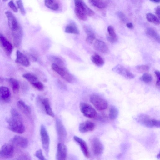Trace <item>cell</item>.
Segmentation results:
<instances>
[{"label":"cell","mask_w":160,"mask_h":160,"mask_svg":"<svg viewBox=\"0 0 160 160\" xmlns=\"http://www.w3.org/2000/svg\"><path fill=\"white\" fill-rule=\"evenodd\" d=\"M74 11L76 16L80 20L85 21L87 16L94 15L95 12L90 8L83 0H74Z\"/></svg>","instance_id":"1"},{"label":"cell","mask_w":160,"mask_h":160,"mask_svg":"<svg viewBox=\"0 0 160 160\" xmlns=\"http://www.w3.org/2000/svg\"><path fill=\"white\" fill-rule=\"evenodd\" d=\"M8 123V128L11 131L18 134H22L25 130V127L22 123V118L10 117L6 119Z\"/></svg>","instance_id":"2"},{"label":"cell","mask_w":160,"mask_h":160,"mask_svg":"<svg viewBox=\"0 0 160 160\" xmlns=\"http://www.w3.org/2000/svg\"><path fill=\"white\" fill-rule=\"evenodd\" d=\"M137 120L140 124L148 127H159L160 122L159 120L151 118L145 114H141L137 118Z\"/></svg>","instance_id":"3"},{"label":"cell","mask_w":160,"mask_h":160,"mask_svg":"<svg viewBox=\"0 0 160 160\" xmlns=\"http://www.w3.org/2000/svg\"><path fill=\"white\" fill-rule=\"evenodd\" d=\"M51 68L54 71L68 82H71L73 81L74 79L73 76L63 66L52 63Z\"/></svg>","instance_id":"4"},{"label":"cell","mask_w":160,"mask_h":160,"mask_svg":"<svg viewBox=\"0 0 160 160\" xmlns=\"http://www.w3.org/2000/svg\"><path fill=\"white\" fill-rule=\"evenodd\" d=\"M90 101L94 107L98 110H103L106 109L108 107L107 102L98 95H92L90 97Z\"/></svg>","instance_id":"5"},{"label":"cell","mask_w":160,"mask_h":160,"mask_svg":"<svg viewBox=\"0 0 160 160\" xmlns=\"http://www.w3.org/2000/svg\"><path fill=\"white\" fill-rule=\"evenodd\" d=\"M40 134L42 148L48 154L49 150L50 138L46 128L44 125L41 126Z\"/></svg>","instance_id":"6"},{"label":"cell","mask_w":160,"mask_h":160,"mask_svg":"<svg viewBox=\"0 0 160 160\" xmlns=\"http://www.w3.org/2000/svg\"><path fill=\"white\" fill-rule=\"evenodd\" d=\"M80 109L81 112L86 117L93 118L97 114V112L91 105L87 103L82 102L80 104Z\"/></svg>","instance_id":"7"},{"label":"cell","mask_w":160,"mask_h":160,"mask_svg":"<svg viewBox=\"0 0 160 160\" xmlns=\"http://www.w3.org/2000/svg\"><path fill=\"white\" fill-rule=\"evenodd\" d=\"M14 152V147L10 143L3 145L0 149V158H8L12 157Z\"/></svg>","instance_id":"8"},{"label":"cell","mask_w":160,"mask_h":160,"mask_svg":"<svg viewBox=\"0 0 160 160\" xmlns=\"http://www.w3.org/2000/svg\"><path fill=\"white\" fill-rule=\"evenodd\" d=\"M91 143L94 154L96 156L101 155L103 152L104 147L100 140L97 137H94L91 139Z\"/></svg>","instance_id":"9"},{"label":"cell","mask_w":160,"mask_h":160,"mask_svg":"<svg viewBox=\"0 0 160 160\" xmlns=\"http://www.w3.org/2000/svg\"><path fill=\"white\" fill-rule=\"evenodd\" d=\"M114 72L122 76L127 79L133 78L134 75L122 65L118 64L112 68Z\"/></svg>","instance_id":"10"},{"label":"cell","mask_w":160,"mask_h":160,"mask_svg":"<svg viewBox=\"0 0 160 160\" xmlns=\"http://www.w3.org/2000/svg\"><path fill=\"white\" fill-rule=\"evenodd\" d=\"M0 46L7 55L9 56L12 51V46L10 42L2 34L0 33Z\"/></svg>","instance_id":"11"},{"label":"cell","mask_w":160,"mask_h":160,"mask_svg":"<svg viewBox=\"0 0 160 160\" xmlns=\"http://www.w3.org/2000/svg\"><path fill=\"white\" fill-rule=\"evenodd\" d=\"M10 143L22 148H26L28 144V140L24 137L16 135L10 140Z\"/></svg>","instance_id":"12"},{"label":"cell","mask_w":160,"mask_h":160,"mask_svg":"<svg viewBox=\"0 0 160 160\" xmlns=\"http://www.w3.org/2000/svg\"><path fill=\"white\" fill-rule=\"evenodd\" d=\"M12 39L14 45L18 47L20 45L22 39L23 31L21 26L11 31Z\"/></svg>","instance_id":"13"},{"label":"cell","mask_w":160,"mask_h":160,"mask_svg":"<svg viewBox=\"0 0 160 160\" xmlns=\"http://www.w3.org/2000/svg\"><path fill=\"white\" fill-rule=\"evenodd\" d=\"M5 14L8 19V25L11 31L15 29L20 26L15 16L11 12L7 11L5 12Z\"/></svg>","instance_id":"14"},{"label":"cell","mask_w":160,"mask_h":160,"mask_svg":"<svg viewBox=\"0 0 160 160\" xmlns=\"http://www.w3.org/2000/svg\"><path fill=\"white\" fill-rule=\"evenodd\" d=\"M55 126L59 139L60 140H64L66 137L67 132L63 124L59 119H56Z\"/></svg>","instance_id":"15"},{"label":"cell","mask_w":160,"mask_h":160,"mask_svg":"<svg viewBox=\"0 0 160 160\" xmlns=\"http://www.w3.org/2000/svg\"><path fill=\"white\" fill-rule=\"evenodd\" d=\"M67 155V149L66 146L61 143H58L57 145L56 155V159L64 160L66 159Z\"/></svg>","instance_id":"16"},{"label":"cell","mask_w":160,"mask_h":160,"mask_svg":"<svg viewBox=\"0 0 160 160\" xmlns=\"http://www.w3.org/2000/svg\"><path fill=\"white\" fill-rule=\"evenodd\" d=\"M11 93L9 89L7 87L2 86L0 87V102L4 103L9 102Z\"/></svg>","instance_id":"17"},{"label":"cell","mask_w":160,"mask_h":160,"mask_svg":"<svg viewBox=\"0 0 160 160\" xmlns=\"http://www.w3.org/2000/svg\"><path fill=\"white\" fill-rule=\"evenodd\" d=\"M15 62L24 67H28L30 65V62L28 57L19 50H17L16 52Z\"/></svg>","instance_id":"18"},{"label":"cell","mask_w":160,"mask_h":160,"mask_svg":"<svg viewBox=\"0 0 160 160\" xmlns=\"http://www.w3.org/2000/svg\"><path fill=\"white\" fill-rule=\"evenodd\" d=\"M73 138L74 140L79 144L84 155L86 157L89 158L90 155V153L85 141L80 137L76 136L74 137Z\"/></svg>","instance_id":"19"},{"label":"cell","mask_w":160,"mask_h":160,"mask_svg":"<svg viewBox=\"0 0 160 160\" xmlns=\"http://www.w3.org/2000/svg\"><path fill=\"white\" fill-rule=\"evenodd\" d=\"M95 127L94 124L90 121H86L81 123L79 127V130L82 133L93 131Z\"/></svg>","instance_id":"20"},{"label":"cell","mask_w":160,"mask_h":160,"mask_svg":"<svg viewBox=\"0 0 160 160\" xmlns=\"http://www.w3.org/2000/svg\"><path fill=\"white\" fill-rule=\"evenodd\" d=\"M94 48L99 52L102 53H106L108 48L106 43L103 41L97 39L94 43Z\"/></svg>","instance_id":"21"},{"label":"cell","mask_w":160,"mask_h":160,"mask_svg":"<svg viewBox=\"0 0 160 160\" xmlns=\"http://www.w3.org/2000/svg\"><path fill=\"white\" fill-rule=\"evenodd\" d=\"M38 99L40 101L46 113L51 117H54V114L51 107L48 99L46 98H39Z\"/></svg>","instance_id":"22"},{"label":"cell","mask_w":160,"mask_h":160,"mask_svg":"<svg viewBox=\"0 0 160 160\" xmlns=\"http://www.w3.org/2000/svg\"><path fill=\"white\" fill-rule=\"evenodd\" d=\"M92 6L99 9L106 8L109 3V0H88Z\"/></svg>","instance_id":"23"},{"label":"cell","mask_w":160,"mask_h":160,"mask_svg":"<svg viewBox=\"0 0 160 160\" xmlns=\"http://www.w3.org/2000/svg\"><path fill=\"white\" fill-rule=\"evenodd\" d=\"M107 31L108 33V36L107 37L108 40L111 43L115 42L118 38L114 28L111 26H109L108 27Z\"/></svg>","instance_id":"24"},{"label":"cell","mask_w":160,"mask_h":160,"mask_svg":"<svg viewBox=\"0 0 160 160\" xmlns=\"http://www.w3.org/2000/svg\"><path fill=\"white\" fill-rule=\"evenodd\" d=\"M17 106L23 112L26 114H30L31 109L29 106L27 105L24 101L20 100L17 102Z\"/></svg>","instance_id":"25"},{"label":"cell","mask_w":160,"mask_h":160,"mask_svg":"<svg viewBox=\"0 0 160 160\" xmlns=\"http://www.w3.org/2000/svg\"><path fill=\"white\" fill-rule=\"evenodd\" d=\"M146 33L148 36L159 43L160 42V36L155 30L151 28H148L146 29Z\"/></svg>","instance_id":"26"},{"label":"cell","mask_w":160,"mask_h":160,"mask_svg":"<svg viewBox=\"0 0 160 160\" xmlns=\"http://www.w3.org/2000/svg\"><path fill=\"white\" fill-rule=\"evenodd\" d=\"M65 32L67 33L75 34H78L79 33L78 29L73 23H70L66 26Z\"/></svg>","instance_id":"27"},{"label":"cell","mask_w":160,"mask_h":160,"mask_svg":"<svg viewBox=\"0 0 160 160\" xmlns=\"http://www.w3.org/2000/svg\"><path fill=\"white\" fill-rule=\"evenodd\" d=\"M45 5L49 9L56 11L59 8V5L56 0H44Z\"/></svg>","instance_id":"28"},{"label":"cell","mask_w":160,"mask_h":160,"mask_svg":"<svg viewBox=\"0 0 160 160\" xmlns=\"http://www.w3.org/2000/svg\"><path fill=\"white\" fill-rule=\"evenodd\" d=\"M8 82L13 92L15 93H18L20 88L18 81L15 79L10 78L8 79Z\"/></svg>","instance_id":"29"},{"label":"cell","mask_w":160,"mask_h":160,"mask_svg":"<svg viewBox=\"0 0 160 160\" xmlns=\"http://www.w3.org/2000/svg\"><path fill=\"white\" fill-rule=\"evenodd\" d=\"M92 62L98 66H102L104 64V61L102 58L98 55H92L91 57Z\"/></svg>","instance_id":"30"},{"label":"cell","mask_w":160,"mask_h":160,"mask_svg":"<svg viewBox=\"0 0 160 160\" xmlns=\"http://www.w3.org/2000/svg\"><path fill=\"white\" fill-rule=\"evenodd\" d=\"M146 18L148 21L155 25H159L160 24L159 18L152 13H147L146 15Z\"/></svg>","instance_id":"31"},{"label":"cell","mask_w":160,"mask_h":160,"mask_svg":"<svg viewBox=\"0 0 160 160\" xmlns=\"http://www.w3.org/2000/svg\"><path fill=\"white\" fill-rule=\"evenodd\" d=\"M118 110L115 106H112L109 110V118L111 120H114L117 117L118 114Z\"/></svg>","instance_id":"32"},{"label":"cell","mask_w":160,"mask_h":160,"mask_svg":"<svg viewBox=\"0 0 160 160\" xmlns=\"http://www.w3.org/2000/svg\"><path fill=\"white\" fill-rule=\"evenodd\" d=\"M22 76L23 78L29 81L30 83L38 81L37 77L35 76L31 73H25L23 74Z\"/></svg>","instance_id":"33"},{"label":"cell","mask_w":160,"mask_h":160,"mask_svg":"<svg viewBox=\"0 0 160 160\" xmlns=\"http://www.w3.org/2000/svg\"><path fill=\"white\" fill-rule=\"evenodd\" d=\"M140 79L146 83H150L152 80V77L151 74L148 73H145L139 78Z\"/></svg>","instance_id":"34"},{"label":"cell","mask_w":160,"mask_h":160,"mask_svg":"<svg viewBox=\"0 0 160 160\" xmlns=\"http://www.w3.org/2000/svg\"><path fill=\"white\" fill-rule=\"evenodd\" d=\"M50 59L53 62V63L62 66H63L64 65L63 61L58 57L52 56L50 57Z\"/></svg>","instance_id":"35"},{"label":"cell","mask_w":160,"mask_h":160,"mask_svg":"<svg viewBox=\"0 0 160 160\" xmlns=\"http://www.w3.org/2000/svg\"><path fill=\"white\" fill-rule=\"evenodd\" d=\"M31 84L36 89L39 91H42L44 88L43 84L40 82L38 81Z\"/></svg>","instance_id":"36"},{"label":"cell","mask_w":160,"mask_h":160,"mask_svg":"<svg viewBox=\"0 0 160 160\" xmlns=\"http://www.w3.org/2000/svg\"><path fill=\"white\" fill-rule=\"evenodd\" d=\"M16 3L19 9L21 14L23 15H24L26 14V12L24 8L22 1V0H17L16 1Z\"/></svg>","instance_id":"37"},{"label":"cell","mask_w":160,"mask_h":160,"mask_svg":"<svg viewBox=\"0 0 160 160\" xmlns=\"http://www.w3.org/2000/svg\"><path fill=\"white\" fill-rule=\"evenodd\" d=\"M136 68L138 72H143L148 71L149 68L148 65H140L136 66Z\"/></svg>","instance_id":"38"},{"label":"cell","mask_w":160,"mask_h":160,"mask_svg":"<svg viewBox=\"0 0 160 160\" xmlns=\"http://www.w3.org/2000/svg\"><path fill=\"white\" fill-rule=\"evenodd\" d=\"M83 29L88 35H94L92 29L89 26L84 25L83 27Z\"/></svg>","instance_id":"39"},{"label":"cell","mask_w":160,"mask_h":160,"mask_svg":"<svg viewBox=\"0 0 160 160\" xmlns=\"http://www.w3.org/2000/svg\"><path fill=\"white\" fill-rule=\"evenodd\" d=\"M35 155L40 160H44L46 159L43 155L42 151L41 149L37 150L36 152Z\"/></svg>","instance_id":"40"},{"label":"cell","mask_w":160,"mask_h":160,"mask_svg":"<svg viewBox=\"0 0 160 160\" xmlns=\"http://www.w3.org/2000/svg\"><path fill=\"white\" fill-rule=\"evenodd\" d=\"M95 39L94 35H88L86 38V41L89 44H92Z\"/></svg>","instance_id":"41"},{"label":"cell","mask_w":160,"mask_h":160,"mask_svg":"<svg viewBox=\"0 0 160 160\" xmlns=\"http://www.w3.org/2000/svg\"><path fill=\"white\" fill-rule=\"evenodd\" d=\"M9 7L15 12H18V9L17 7L15 4L12 0H11L8 3Z\"/></svg>","instance_id":"42"},{"label":"cell","mask_w":160,"mask_h":160,"mask_svg":"<svg viewBox=\"0 0 160 160\" xmlns=\"http://www.w3.org/2000/svg\"><path fill=\"white\" fill-rule=\"evenodd\" d=\"M160 7L159 6H157L155 9V12L156 14L157 15L158 18H160Z\"/></svg>","instance_id":"43"},{"label":"cell","mask_w":160,"mask_h":160,"mask_svg":"<svg viewBox=\"0 0 160 160\" xmlns=\"http://www.w3.org/2000/svg\"><path fill=\"white\" fill-rule=\"evenodd\" d=\"M117 15L122 20H125V17L124 15L122 12H117Z\"/></svg>","instance_id":"44"},{"label":"cell","mask_w":160,"mask_h":160,"mask_svg":"<svg viewBox=\"0 0 160 160\" xmlns=\"http://www.w3.org/2000/svg\"><path fill=\"white\" fill-rule=\"evenodd\" d=\"M155 74L157 80H160V73L159 71L158 70L155 71Z\"/></svg>","instance_id":"45"},{"label":"cell","mask_w":160,"mask_h":160,"mask_svg":"<svg viewBox=\"0 0 160 160\" xmlns=\"http://www.w3.org/2000/svg\"><path fill=\"white\" fill-rule=\"evenodd\" d=\"M126 26L128 28L130 29H132L134 28L133 24L131 22L127 23L126 24Z\"/></svg>","instance_id":"46"},{"label":"cell","mask_w":160,"mask_h":160,"mask_svg":"<svg viewBox=\"0 0 160 160\" xmlns=\"http://www.w3.org/2000/svg\"><path fill=\"white\" fill-rule=\"evenodd\" d=\"M156 87L158 89L160 87V80H157L156 82Z\"/></svg>","instance_id":"47"},{"label":"cell","mask_w":160,"mask_h":160,"mask_svg":"<svg viewBox=\"0 0 160 160\" xmlns=\"http://www.w3.org/2000/svg\"><path fill=\"white\" fill-rule=\"evenodd\" d=\"M150 1L153 2L158 3L160 2V0H150Z\"/></svg>","instance_id":"48"},{"label":"cell","mask_w":160,"mask_h":160,"mask_svg":"<svg viewBox=\"0 0 160 160\" xmlns=\"http://www.w3.org/2000/svg\"><path fill=\"white\" fill-rule=\"evenodd\" d=\"M2 79L0 77V82H2Z\"/></svg>","instance_id":"49"},{"label":"cell","mask_w":160,"mask_h":160,"mask_svg":"<svg viewBox=\"0 0 160 160\" xmlns=\"http://www.w3.org/2000/svg\"><path fill=\"white\" fill-rule=\"evenodd\" d=\"M157 158H160V155H159V153L158 155L157 156Z\"/></svg>","instance_id":"50"},{"label":"cell","mask_w":160,"mask_h":160,"mask_svg":"<svg viewBox=\"0 0 160 160\" xmlns=\"http://www.w3.org/2000/svg\"><path fill=\"white\" fill-rule=\"evenodd\" d=\"M8 0H2V1L4 2H6V1H7Z\"/></svg>","instance_id":"51"}]
</instances>
